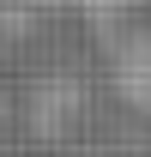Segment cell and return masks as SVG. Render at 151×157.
<instances>
[{
  "instance_id": "1",
  "label": "cell",
  "mask_w": 151,
  "mask_h": 157,
  "mask_svg": "<svg viewBox=\"0 0 151 157\" xmlns=\"http://www.w3.org/2000/svg\"><path fill=\"white\" fill-rule=\"evenodd\" d=\"M121 78H127V97L151 103V36H139V42H133V55L121 60Z\"/></svg>"
}]
</instances>
